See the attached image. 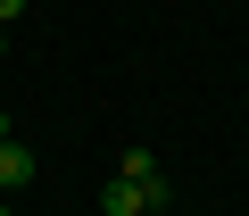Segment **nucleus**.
Listing matches in <instances>:
<instances>
[{
  "label": "nucleus",
  "instance_id": "1",
  "mask_svg": "<svg viewBox=\"0 0 249 216\" xmlns=\"http://www.w3.org/2000/svg\"><path fill=\"white\" fill-rule=\"evenodd\" d=\"M100 208H108V216H158V208H166V183H133V175H108V183H100Z\"/></svg>",
  "mask_w": 249,
  "mask_h": 216
},
{
  "label": "nucleus",
  "instance_id": "2",
  "mask_svg": "<svg viewBox=\"0 0 249 216\" xmlns=\"http://www.w3.org/2000/svg\"><path fill=\"white\" fill-rule=\"evenodd\" d=\"M34 183V150L25 142H0V191H25Z\"/></svg>",
  "mask_w": 249,
  "mask_h": 216
},
{
  "label": "nucleus",
  "instance_id": "3",
  "mask_svg": "<svg viewBox=\"0 0 249 216\" xmlns=\"http://www.w3.org/2000/svg\"><path fill=\"white\" fill-rule=\"evenodd\" d=\"M116 175H133V183H166V175H158V150H124Z\"/></svg>",
  "mask_w": 249,
  "mask_h": 216
},
{
  "label": "nucleus",
  "instance_id": "4",
  "mask_svg": "<svg viewBox=\"0 0 249 216\" xmlns=\"http://www.w3.org/2000/svg\"><path fill=\"white\" fill-rule=\"evenodd\" d=\"M17 17H25V0H0V25H17Z\"/></svg>",
  "mask_w": 249,
  "mask_h": 216
},
{
  "label": "nucleus",
  "instance_id": "5",
  "mask_svg": "<svg viewBox=\"0 0 249 216\" xmlns=\"http://www.w3.org/2000/svg\"><path fill=\"white\" fill-rule=\"evenodd\" d=\"M0 142H17V133H9V108H0Z\"/></svg>",
  "mask_w": 249,
  "mask_h": 216
},
{
  "label": "nucleus",
  "instance_id": "6",
  "mask_svg": "<svg viewBox=\"0 0 249 216\" xmlns=\"http://www.w3.org/2000/svg\"><path fill=\"white\" fill-rule=\"evenodd\" d=\"M0 58H9V25H0Z\"/></svg>",
  "mask_w": 249,
  "mask_h": 216
},
{
  "label": "nucleus",
  "instance_id": "7",
  "mask_svg": "<svg viewBox=\"0 0 249 216\" xmlns=\"http://www.w3.org/2000/svg\"><path fill=\"white\" fill-rule=\"evenodd\" d=\"M0 216H9V191H0Z\"/></svg>",
  "mask_w": 249,
  "mask_h": 216
}]
</instances>
